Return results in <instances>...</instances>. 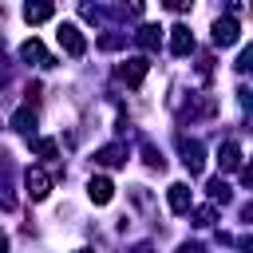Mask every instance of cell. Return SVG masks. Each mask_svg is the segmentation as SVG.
Listing matches in <instances>:
<instances>
[{"label":"cell","mask_w":253,"mask_h":253,"mask_svg":"<svg viewBox=\"0 0 253 253\" xmlns=\"http://www.w3.org/2000/svg\"><path fill=\"white\" fill-rule=\"evenodd\" d=\"M178 150H182V166L190 170V178L202 174V166H206V150H202V142H198V138H178Z\"/></svg>","instance_id":"1"},{"label":"cell","mask_w":253,"mask_h":253,"mask_svg":"<svg viewBox=\"0 0 253 253\" xmlns=\"http://www.w3.org/2000/svg\"><path fill=\"white\" fill-rule=\"evenodd\" d=\"M24 186H28V198H32V202H43V198L51 194V178H47V170H43V166H28Z\"/></svg>","instance_id":"2"},{"label":"cell","mask_w":253,"mask_h":253,"mask_svg":"<svg viewBox=\"0 0 253 253\" xmlns=\"http://www.w3.org/2000/svg\"><path fill=\"white\" fill-rule=\"evenodd\" d=\"M55 40H59V47L67 51V55H83L87 51V40H83V32L75 28V24H59V32H55Z\"/></svg>","instance_id":"3"},{"label":"cell","mask_w":253,"mask_h":253,"mask_svg":"<svg viewBox=\"0 0 253 253\" xmlns=\"http://www.w3.org/2000/svg\"><path fill=\"white\" fill-rule=\"evenodd\" d=\"M237 40H241V24H237L233 16L213 20V43H217V47H233Z\"/></svg>","instance_id":"4"},{"label":"cell","mask_w":253,"mask_h":253,"mask_svg":"<svg viewBox=\"0 0 253 253\" xmlns=\"http://www.w3.org/2000/svg\"><path fill=\"white\" fill-rule=\"evenodd\" d=\"M146 71H150V63H146V55H130L123 67H119V79L126 83V87H138L142 79H146Z\"/></svg>","instance_id":"5"},{"label":"cell","mask_w":253,"mask_h":253,"mask_svg":"<svg viewBox=\"0 0 253 253\" xmlns=\"http://www.w3.org/2000/svg\"><path fill=\"white\" fill-rule=\"evenodd\" d=\"M20 59H24V63H36V67H55V59L47 55V47H43L40 40H24V43H20Z\"/></svg>","instance_id":"6"},{"label":"cell","mask_w":253,"mask_h":253,"mask_svg":"<svg viewBox=\"0 0 253 253\" xmlns=\"http://www.w3.org/2000/svg\"><path fill=\"white\" fill-rule=\"evenodd\" d=\"M217 166H221V174H229V170H241V166H245V158H241V146H237V142H221V146H217Z\"/></svg>","instance_id":"7"},{"label":"cell","mask_w":253,"mask_h":253,"mask_svg":"<svg viewBox=\"0 0 253 253\" xmlns=\"http://www.w3.org/2000/svg\"><path fill=\"white\" fill-rule=\"evenodd\" d=\"M170 51H174V55H190V51H194V32H190L186 24H174V28H170Z\"/></svg>","instance_id":"8"},{"label":"cell","mask_w":253,"mask_h":253,"mask_svg":"<svg viewBox=\"0 0 253 253\" xmlns=\"http://www.w3.org/2000/svg\"><path fill=\"white\" fill-rule=\"evenodd\" d=\"M130 158V150H126V142H111V146H103V150H95V162L99 166H123Z\"/></svg>","instance_id":"9"},{"label":"cell","mask_w":253,"mask_h":253,"mask_svg":"<svg viewBox=\"0 0 253 253\" xmlns=\"http://www.w3.org/2000/svg\"><path fill=\"white\" fill-rule=\"evenodd\" d=\"M166 198H170V210H174V213H190V206H194V198H190V186H186V182H174V186L166 190Z\"/></svg>","instance_id":"10"},{"label":"cell","mask_w":253,"mask_h":253,"mask_svg":"<svg viewBox=\"0 0 253 253\" xmlns=\"http://www.w3.org/2000/svg\"><path fill=\"white\" fill-rule=\"evenodd\" d=\"M55 16V4L51 0H28L24 4V20L28 24H43V20H51Z\"/></svg>","instance_id":"11"},{"label":"cell","mask_w":253,"mask_h":253,"mask_svg":"<svg viewBox=\"0 0 253 253\" xmlns=\"http://www.w3.org/2000/svg\"><path fill=\"white\" fill-rule=\"evenodd\" d=\"M87 198H91L95 206H107V202L115 198V186H111V178H91V182H87Z\"/></svg>","instance_id":"12"},{"label":"cell","mask_w":253,"mask_h":253,"mask_svg":"<svg viewBox=\"0 0 253 253\" xmlns=\"http://www.w3.org/2000/svg\"><path fill=\"white\" fill-rule=\"evenodd\" d=\"M134 40H138V47H142V51H154V47L162 43V28H154V24H142V28L134 32Z\"/></svg>","instance_id":"13"},{"label":"cell","mask_w":253,"mask_h":253,"mask_svg":"<svg viewBox=\"0 0 253 253\" xmlns=\"http://www.w3.org/2000/svg\"><path fill=\"white\" fill-rule=\"evenodd\" d=\"M12 130H20V134L32 138V134H36V111H32V107H20V111L12 115Z\"/></svg>","instance_id":"14"},{"label":"cell","mask_w":253,"mask_h":253,"mask_svg":"<svg viewBox=\"0 0 253 253\" xmlns=\"http://www.w3.org/2000/svg\"><path fill=\"white\" fill-rule=\"evenodd\" d=\"M142 162H146L150 170H166V158H162V150H158V146H150V142L142 146Z\"/></svg>","instance_id":"15"},{"label":"cell","mask_w":253,"mask_h":253,"mask_svg":"<svg viewBox=\"0 0 253 253\" xmlns=\"http://www.w3.org/2000/svg\"><path fill=\"white\" fill-rule=\"evenodd\" d=\"M206 190H210V198H213V202H229V186H225V178H210V186H206Z\"/></svg>","instance_id":"16"},{"label":"cell","mask_w":253,"mask_h":253,"mask_svg":"<svg viewBox=\"0 0 253 253\" xmlns=\"http://www.w3.org/2000/svg\"><path fill=\"white\" fill-rule=\"evenodd\" d=\"M213 217H217V210H213V206H202V210L194 213V225H202V229H206V225H213Z\"/></svg>","instance_id":"17"},{"label":"cell","mask_w":253,"mask_h":253,"mask_svg":"<svg viewBox=\"0 0 253 253\" xmlns=\"http://www.w3.org/2000/svg\"><path fill=\"white\" fill-rule=\"evenodd\" d=\"M32 146H36V154H40V158H55V142H51V138H36Z\"/></svg>","instance_id":"18"},{"label":"cell","mask_w":253,"mask_h":253,"mask_svg":"<svg viewBox=\"0 0 253 253\" xmlns=\"http://www.w3.org/2000/svg\"><path fill=\"white\" fill-rule=\"evenodd\" d=\"M126 43V36H103L99 40V47H123Z\"/></svg>","instance_id":"19"},{"label":"cell","mask_w":253,"mask_h":253,"mask_svg":"<svg viewBox=\"0 0 253 253\" xmlns=\"http://www.w3.org/2000/svg\"><path fill=\"white\" fill-rule=\"evenodd\" d=\"M249 63H253V51H249V47H245V51H241V55H237V71H249Z\"/></svg>","instance_id":"20"},{"label":"cell","mask_w":253,"mask_h":253,"mask_svg":"<svg viewBox=\"0 0 253 253\" xmlns=\"http://www.w3.org/2000/svg\"><path fill=\"white\" fill-rule=\"evenodd\" d=\"M162 4H166V8H170V12H186V8H190V4H194V0H162Z\"/></svg>","instance_id":"21"},{"label":"cell","mask_w":253,"mask_h":253,"mask_svg":"<svg viewBox=\"0 0 253 253\" xmlns=\"http://www.w3.org/2000/svg\"><path fill=\"white\" fill-rule=\"evenodd\" d=\"M123 4H126L134 16H142V8H146V0H123Z\"/></svg>","instance_id":"22"},{"label":"cell","mask_w":253,"mask_h":253,"mask_svg":"<svg viewBox=\"0 0 253 253\" xmlns=\"http://www.w3.org/2000/svg\"><path fill=\"white\" fill-rule=\"evenodd\" d=\"M178 253H202V245L198 241H186V245H178Z\"/></svg>","instance_id":"23"},{"label":"cell","mask_w":253,"mask_h":253,"mask_svg":"<svg viewBox=\"0 0 253 253\" xmlns=\"http://www.w3.org/2000/svg\"><path fill=\"white\" fill-rule=\"evenodd\" d=\"M130 253H154V245H146V241H138V245H134Z\"/></svg>","instance_id":"24"},{"label":"cell","mask_w":253,"mask_h":253,"mask_svg":"<svg viewBox=\"0 0 253 253\" xmlns=\"http://www.w3.org/2000/svg\"><path fill=\"white\" fill-rule=\"evenodd\" d=\"M0 253H8V233L0 229Z\"/></svg>","instance_id":"25"},{"label":"cell","mask_w":253,"mask_h":253,"mask_svg":"<svg viewBox=\"0 0 253 253\" xmlns=\"http://www.w3.org/2000/svg\"><path fill=\"white\" fill-rule=\"evenodd\" d=\"M79 253H91V249H79Z\"/></svg>","instance_id":"26"}]
</instances>
